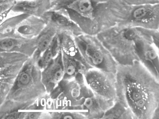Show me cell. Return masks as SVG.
<instances>
[{"label": "cell", "mask_w": 159, "mask_h": 119, "mask_svg": "<svg viewBox=\"0 0 159 119\" xmlns=\"http://www.w3.org/2000/svg\"><path fill=\"white\" fill-rule=\"evenodd\" d=\"M97 3L92 0H74L65 8L84 18L92 19Z\"/></svg>", "instance_id": "9a60e30c"}, {"label": "cell", "mask_w": 159, "mask_h": 119, "mask_svg": "<svg viewBox=\"0 0 159 119\" xmlns=\"http://www.w3.org/2000/svg\"><path fill=\"white\" fill-rule=\"evenodd\" d=\"M46 25L41 17L29 16L19 25L16 33L24 37L33 39L37 37Z\"/></svg>", "instance_id": "7c38bea8"}, {"label": "cell", "mask_w": 159, "mask_h": 119, "mask_svg": "<svg viewBox=\"0 0 159 119\" xmlns=\"http://www.w3.org/2000/svg\"><path fill=\"white\" fill-rule=\"evenodd\" d=\"M140 32L149 39L158 50L159 51V31L158 30L137 28Z\"/></svg>", "instance_id": "44dd1931"}, {"label": "cell", "mask_w": 159, "mask_h": 119, "mask_svg": "<svg viewBox=\"0 0 159 119\" xmlns=\"http://www.w3.org/2000/svg\"><path fill=\"white\" fill-rule=\"evenodd\" d=\"M62 57L64 73L63 80L74 78L88 68L79 61L68 56L62 52Z\"/></svg>", "instance_id": "e0dca14e"}, {"label": "cell", "mask_w": 159, "mask_h": 119, "mask_svg": "<svg viewBox=\"0 0 159 119\" xmlns=\"http://www.w3.org/2000/svg\"><path fill=\"white\" fill-rule=\"evenodd\" d=\"M158 53L159 55V50H158Z\"/></svg>", "instance_id": "4316f807"}, {"label": "cell", "mask_w": 159, "mask_h": 119, "mask_svg": "<svg viewBox=\"0 0 159 119\" xmlns=\"http://www.w3.org/2000/svg\"><path fill=\"white\" fill-rule=\"evenodd\" d=\"M152 118L159 119V104L155 110Z\"/></svg>", "instance_id": "cb8c5ba5"}, {"label": "cell", "mask_w": 159, "mask_h": 119, "mask_svg": "<svg viewBox=\"0 0 159 119\" xmlns=\"http://www.w3.org/2000/svg\"><path fill=\"white\" fill-rule=\"evenodd\" d=\"M124 8L127 13L125 27L158 30L159 3L139 5L125 3Z\"/></svg>", "instance_id": "3957f363"}, {"label": "cell", "mask_w": 159, "mask_h": 119, "mask_svg": "<svg viewBox=\"0 0 159 119\" xmlns=\"http://www.w3.org/2000/svg\"><path fill=\"white\" fill-rule=\"evenodd\" d=\"M134 118L133 115L129 108L117 99L112 106L105 112L101 119Z\"/></svg>", "instance_id": "ac0fdd59"}, {"label": "cell", "mask_w": 159, "mask_h": 119, "mask_svg": "<svg viewBox=\"0 0 159 119\" xmlns=\"http://www.w3.org/2000/svg\"><path fill=\"white\" fill-rule=\"evenodd\" d=\"M117 99L127 106L134 118H152L159 102V81L139 61L118 64L116 72Z\"/></svg>", "instance_id": "6da1fadb"}, {"label": "cell", "mask_w": 159, "mask_h": 119, "mask_svg": "<svg viewBox=\"0 0 159 119\" xmlns=\"http://www.w3.org/2000/svg\"><path fill=\"white\" fill-rule=\"evenodd\" d=\"M76 41L81 56L89 67L116 73L118 64L105 48L84 39Z\"/></svg>", "instance_id": "277c9868"}, {"label": "cell", "mask_w": 159, "mask_h": 119, "mask_svg": "<svg viewBox=\"0 0 159 119\" xmlns=\"http://www.w3.org/2000/svg\"><path fill=\"white\" fill-rule=\"evenodd\" d=\"M114 102L94 94L90 90L84 98L80 109L87 119H101Z\"/></svg>", "instance_id": "ba28073f"}, {"label": "cell", "mask_w": 159, "mask_h": 119, "mask_svg": "<svg viewBox=\"0 0 159 119\" xmlns=\"http://www.w3.org/2000/svg\"><path fill=\"white\" fill-rule=\"evenodd\" d=\"M129 5H139L144 4H155L159 3V0H121Z\"/></svg>", "instance_id": "7402d4cb"}, {"label": "cell", "mask_w": 159, "mask_h": 119, "mask_svg": "<svg viewBox=\"0 0 159 119\" xmlns=\"http://www.w3.org/2000/svg\"><path fill=\"white\" fill-rule=\"evenodd\" d=\"M82 74L85 85L93 94L111 101H116V73L90 67Z\"/></svg>", "instance_id": "7a4b0ae2"}, {"label": "cell", "mask_w": 159, "mask_h": 119, "mask_svg": "<svg viewBox=\"0 0 159 119\" xmlns=\"http://www.w3.org/2000/svg\"><path fill=\"white\" fill-rule=\"evenodd\" d=\"M51 0H16L11 11L41 17L51 8Z\"/></svg>", "instance_id": "8fae6325"}, {"label": "cell", "mask_w": 159, "mask_h": 119, "mask_svg": "<svg viewBox=\"0 0 159 119\" xmlns=\"http://www.w3.org/2000/svg\"><path fill=\"white\" fill-rule=\"evenodd\" d=\"M92 0L97 3H99L107 2L109 1L113 0Z\"/></svg>", "instance_id": "484cf974"}, {"label": "cell", "mask_w": 159, "mask_h": 119, "mask_svg": "<svg viewBox=\"0 0 159 119\" xmlns=\"http://www.w3.org/2000/svg\"><path fill=\"white\" fill-rule=\"evenodd\" d=\"M37 37L29 39L16 34L0 39V52H13L31 57L37 48Z\"/></svg>", "instance_id": "52a82bcc"}, {"label": "cell", "mask_w": 159, "mask_h": 119, "mask_svg": "<svg viewBox=\"0 0 159 119\" xmlns=\"http://www.w3.org/2000/svg\"><path fill=\"white\" fill-rule=\"evenodd\" d=\"M41 114L40 112H29L26 115V118L27 119H37Z\"/></svg>", "instance_id": "603a6c76"}, {"label": "cell", "mask_w": 159, "mask_h": 119, "mask_svg": "<svg viewBox=\"0 0 159 119\" xmlns=\"http://www.w3.org/2000/svg\"><path fill=\"white\" fill-rule=\"evenodd\" d=\"M26 61L28 68H26L25 69L22 70L19 74L15 83L14 85L12 88V90L18 91L25 89L30 87L31 85L33 77L31 69L29 68V62L28 59Z\"/></svg>", "instance_id": "ffe728a7"}, {"label": "cell", "mask_w": 159, "mask_h": 119, "mask_svg": "<svg viewBox=\"0 0 159 119\" xmlns=\"http://www.w3.org/2000/svg\"><path fill=\"white\" fill-rule=\"evenodd\" d=\"M61 49L57 35L37 62L38 66L44 69L51 62Z\"/></svg>", "instance_id": "d6986e66"}, {"label": "cell", "mask_w": 159, "mask_h": 119, "mask_svg": "<svg viewBox=\"0 0 159 119\" xmlns=\"http://www.w3.org/2000/svg\"><path fill=\"white\" fill-rule=\"evenodd\" d=\"M57 31L51 25L46 24L37 37V48L32 57L38 61L43 53L48 48L57 35Z\"/></svg>", "instance_id": "5bb4252c"}, {"label": "cell", "mask_w": 159, "mask_h": 119, "mask_svg": "<svg viewBox=\"0 0 159 119\" xmlns=\"http://www.w3.org/2000/svg\"></svg>", "instance_id": "83f0119b"}, {"label": "cell", "mask_w": 159, "mask_h": 119, "mask_svg": "<svg viewBox=\"0 0 159 119\" xmlns=\"http://www.w3.org/2000/svg\"><path fill=\"white\" fill-rule=\"evenodd\" d=\"M29 16L25 14L19 13L7 18L0 23V39L16 34V30L19 25Z\"/></svg>", "instance_id": "2e32d148"}, {"label": "cell", "mask_w": 159, "mask_h": 119, "mask_svg": "<svg viewBox=\"0 0 159 119\" xmlns=\"http://www.w3.org/2000/svg\"><path fill=\"white\" fill-rule=\"evenodd\" d=\"M64 75L62 52L61 49L50 64L44 69L42 80L47 90L50 91L62 81Z\"/></svg>", "instance_id": "30bf717a"}, {"label": "cell", "mask_w": 159, "mask_h": 119, "mask_svg": "<svg viewBox=\"0 0 159 119\" xmlns=\"http://www.w3.org/2000/svg\"><path fill=\"white\" fill-rule=\"evenodd\" d=\"M57 36L63 53L79 61L87 68H90L81 56L75 39L72 34L66 32H59L57 33Z\"/></svg>", "instance_id": "4fadbf2b"}, {"label": "cell", "mask_w": 159, "mask_h": 119, "mask_svg": "<svg viewBox=\"0 0 159 119\" xmlns=\"http://www.w3.org/2000/svg\"><path fill=\"white\" fill-rule=\"evenodd\" d=\"M16 0H0V4L14 2Z\"/></svg>", "instance_id": "d4e9b609"}, {"label": "cell", "mask_w": 159, "mask_h": 119, "mask_svg": "<svg viewBox=\"0 0 159 119\" xmlns=\"http://www.w3.org/2000/svg\"><path fill=\"white\" fill-rule=\"evenodd\" d=\"M62 81L68 109L80 110L84 99L90 90L84 82L82 73L74 78Z\"/></svg>", "instance_id": "8992f818"}, {"label": "cell", "mask_w": 159, "mask_h": 119, "mask_svg": "<svg viewBox=\"0 0 159 119\" xmlns=\"http://www.w3.org/2000/svg\"><path fill=\"white\" fill-rule=\"evenodd\" d=\"M137 29L138 33L134 40L135 54L139 61L159 81L158 50L149 39Z\"/></svg>", "instance_id": "5b68a950"}, {"label": "cell", "mask_w": 159, "mask_h": 119, "mask_svg": "<svg viewBox=\"0 0 159 119\" xmlns=\"http://www.w3.org/2000/svg\"><path fill=\"white\" fill-rule=\"evenodd\" d=\"M41 17L46 24L55 28L58 32H66L72 34L77 31V25L70 17L65 8L58 10L50 9Z\"/></svg>", "instance_id": "9c48e42d"}]
</instances>
